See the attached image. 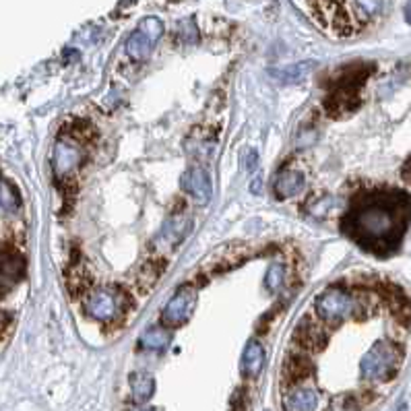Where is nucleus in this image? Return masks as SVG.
<instances>
[{
    "mask_svg": "<svg viewBox=\"0 0 411 411\" xmlns=\"http://www.w3.org/2000/svg\"><path fill=\"white\" fill-rule=\"evenodd\" d=\"M411 219V201L403 193H374L353 203L343 230L366 250L387 255L395 250Z\"/></svg>",
    "mask_w": 411,
    "mask_h": 411,
    "instance_id": "1",
    "label": "nucleus"
},
{
    "mask_svg": "<svg viewBox=\"0 0 411 411\" xmlns=\"http://www.w3.org/2000/svg\"><path fill=\"white\" fill-rule=\"evenodd\" d=\"M403 353L391 341H376L368 352L362 355L360 374L366 380H389L401 366Z\"/></svg>",
    "mask_w": 411,
    "mask_h": 411,
    "instance_id": "2",
    "label": "nucleus"
},
{
    "mask_svg": "<svg viewBox=\"0 0 411 411\" xmlns=\"http://www.w3.org/2000/svg\"><path fill=\"white\" fill-rule=\"evenodd\" d=\"M314 310L327 325H339L353 313V300L347 292L339 288H329L316 298Z\"/></svg>",
    "mask_w": 411,
    "mask_h": 411,
    "instance_id": "3",
    "label": "nucleus"
},
{
    "mask_svg": "<svg viewBox=\"0 0 411 411\" xmlns=\"http://www.w3.org/2000/svg\"><path fill=\"white\" fill-rule=\"evenodd\" d=\"M163 34V23L157 17H147L138 23L137 31L126 39V52L135 60H143L149 56L151 48Z\"/></svg>",
    "mask_w": 411,
    "mask_h": 411,
    "instance_id": "4",
    "label": "nucleus"
},
{
    "mask_svg": "<svg viewBox=\"0 0 411 411\" xmlns=\"http://www.w3.org/2000/svg\"><path fill=\"white\" fill-rule=\"evenodd\" d=\"M196 300H198V295H196L195 288H191V285L180 288L176 294L172 295V300L168 302V306L163 308L161 320L170 327L186 323L195 313Z\"/></svg>",
    "mask_w": 411,
    "mask_h": 411,
    "instance_id": "5",
    "label": "nucleus"
},
{
    "mask_svg": "<svg viewBox=\"0 0 411 411\" xmlns=\"http://www.w3.org/2000/svg\"><path fill=\"white\" fill-rule=\"evenodd\" d=\"M120 308H122V295L114 288H99L85 302V313L96 320H110L120 313Z\"/></svg>",
    "mask_w": 411,
    "mask_h": 411,
    "instance_id": "6",
    "label": "nucleus"
},
{
    "mask_svg": "<svg viewBox=\"0 0 411 411\" xmlns=\"http://www.w3.org/2000/svg\"><path fill=\"white\" fill-rule=\"evenodd\" d=\"M182 188L195 198L196 205H207L213 196L211 178L203 168H191L182 176Z\"/></svg>",
    "mask_w": 411,
    "mask_h": 411,
    "instance_id": "7",
    "label": "nucleus"
},
{
    "mask_svg": "<svg viewBox=\"0 0 411 411\" xmlns=\"http://www.w3.org/2000/svg\"><path fill=\"white\" fill-rule=\"evenodd\" d=\"M320 405V395L313 387H295L283 397L285 411H316Z\"/></svg>",
    "mask_w": 411,
    "mask_h": 411,
    "instance_id": "8",
    "label": "nucleus"
},
{
    "mask_svg": "<svg viewBox=\"0 0 411 411\" xmlns=\"http://www.w3.org/2000/svg\"><path fill=\"white\" fill-rule=\"evenodd\" d=\"M52 163H54V172H56L59 176L71 174L78 163H81V151H78L77 145H71V143H64V141L56 143L54 156H52Z\"/></svg>",
    "mask_w": 411,
    "mask_h": 411,
    "instance_id": "9",
    "label": "nucleus"
},
{
    "mask_svg": "<svg viewBox=\"0 0 411 411\" xmlns=\"http://www.w3.org/2000/svg\"><path fill=\"white\" fill-rule=\"evenodd\" d=\"M25 273V260L15 250H4L2 253V271H0V279H2V292L11 290L13 285L19 283V279Z\"/></svg>",
    "mask_w": 411,
    "mask_h": 411,
    "instance_id": "10",
    "label": "nucleus"
},
{
    "mask_svg": "<svg viewBox=\"0 0 411 411\" xmlns=\"http://www.w3.org/2000/svg\"><path fill=\"white\" fill-rule=\"evenodd\" d=\"M304 184H306V180H304V176L300 172L283 170L275 178V195L279 196V198H292V196H298L304 191Z\"/></svg>",
    "mask_w": 411,
    "mask_h": 411,
    "instance_id": "11",
    "label": "nucleus"
},
{
    "mask_svg": "<svg viewBox=\"0 0 411 411\" xmlns=\"http://www.w3.org/2000/svg\"><path fill=\"white\" fill-rule=\"evenodd\" d=\"M265 362V350L258 341H248L242 353V372L246 376H256Z\"/></svg>",
    "mask_w": 411,
    "mask_h": 411,
    "instance_id": "12",
    "label": "nucleus"
},
{
    "mask_svg": "<svg viewBox=\"0 0 411 411\" xmlns=\"http://www.w3.org/2000/svg\"><path fill=\"white\" fill-rule=\"evenodd\" d=\"M131 389H133V399L137 403H145L156 391V380L149 372H135L131 376Z\"/></svg>",
    "mask_w": 411,
    "mask_h": 411,
    "instance_id": "13",
    "label": "nucleus"
},
{
    "mask_svg": "<svg viewBox=\"0 0 411 411\" xmlns=\"http://www.w3.org/2000/svg\"><path fill=\"white\" fill-rule=\"evenodd\" d=\"M314 66H316L314 60H306V62L290 64V66L279 68V71H271V75H273L275 78H279L281 83H300L310 71H314Z\"/></svg>",
    "mask_w": 411,
    "mask_h": 411,
    "instance_id": "14",
    "label": "nucleus"
},
{
    "mask_svg": "<svg viewBox=\"0 0 411 411\" xmlns=\"http://www.w3.org/2000/svg\"><path fill=\"white\" fill-rule=\"evenodd\" d=\"M298 341L304 347H320L325 343V333L306 318V320H302V325L298 329Z\"/></svg>",
    "mask_w": 411,
    "mask_h": 411,
    "instance_id": "15",
    "label": "nucleus"
},
{
    "mask_svg": "<svg viewBox=\"0 0 411 411\" xmlns=\"http://www.w3.org/2000/svg\"><path fill=\"white\" fill-rule=\"evenodd\" d=\"M170 343V333L161 327H151L147 329L145 333L141 335V345L145 350H153V352H159V350H166Z\"/></svg>",
    "mask_w": 411,
    "mask_h": 411,
    "instance_id": "16",
    "label": "nucleus"
},
{
    "mask_svg": "<svg viewBox=\"0 0 411 411\" xmlns=\"http://www.w3.org/2000/svg\"><path fill=\"white\" fill-rule=\"evenodd\" d=\"M0 203H2V213L4 215H11V213H15L17 209H19V196H17V191L4 180L2 182V198H0Z\"/></svg>",
    "mask_w": 411,
    "mask_h": 411,
    "instance_id": "17",
    "label": "nucleus"
},
{
    "mask_svg": "<svg viewBox=\"0 0 411 411\" xmlns=\"http://www.w3.org/2000/svg\"><path fill=\"white\" fill-rule=\"evenodd\" d=\"M283 275H285L283 265H281V263H273V265L269 267L267 275H265V288H267L269 292L279 290V288H281V283H283Z\"/></svg>",
    "mask_w": 411,
    "mask_h": 411,
    "instance_id": "18",
    "label": "nucleus"
},
{
    "mask_svg": "<svg viewBox=\"0 0 411 411\" xmlns=\"http://www.w3.org/2000/svg\"><path fill=\"white\" fill-rule=\"evenodd\" d=\"M256 151L255 149H246V151H242V170H246V172H253L256 168Z\"/></svg>",
    "mask_w": 411,
    "mask_h": 411,
    "instance_id": "19",
    "label": "nucleus"
},
{
    "mask_svg": "<svg viewBox=\"0 0 411 411\" xmlns=\"http://www.w3.org/2000/svg\"><path fill=\"white\" fill-rule=\"evenodd\" d=\"M403 178H405V180L411 184V157L407 159V163L403 166Z\"/></svg>",
    "mask_w": 411,
    "mask_h": 411,
    "instance_id": "20",
    "label": "nucleus"
},
{
    "mask_svg": "<svg viewBox=\"0 0 411 411\" xmlns=\"http://www.w3.org/2000/svg\"><path fill=\"white\" fill-rule=\"evenodd\" d=\"M405 19H407V23H411V2L405 4Z\"/></svg>",
    "mask_w": 411,
    "mask_h": 411,
    "instance_id": "21",
    "label": "nucleus"
},
{
    "mask_svg": "<svg viewBox=\"0 0 411 411\" xmlns=\"http://www.w3.org/2000/svg\"><path fill=\"white\" fill-rule=\"evenodd\" d=\"M131 411H149V410H131Z\"/></svg>",
    "mask_w": 411,
    "mask_h": 411,
    "instance_id": "22",
    "label": "nucleus"
}]
</instances>
